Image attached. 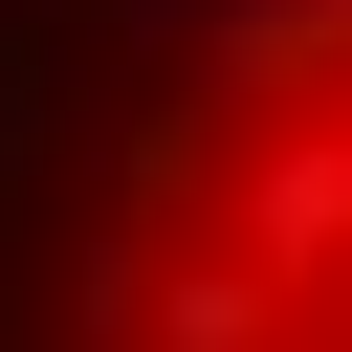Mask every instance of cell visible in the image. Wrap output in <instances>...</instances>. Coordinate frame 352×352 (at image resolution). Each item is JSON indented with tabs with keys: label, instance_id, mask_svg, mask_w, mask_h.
I'll return each instance as SVG.
<instances>
[{
	"label": "cell",
	"instance_id": "obj_3",
	"mask_svg": "<svg viewBox=\"0 0 352 352\" xmlns=\"http://www.w3.org/2000/svg\"><path fill=\"white\" fill-rule=\"evenodd\" d=\"M308 132H330V154H352V88H330V110H308Z\"/></svg>",
	"mask_w": 352,
	"mask_h": 352
},
{
	"label": "cell",
	"instance_id": "obj_1",
	"mask_svg": "<svg viewBox=\"0 0 352 352\" xmlns=\"http://www.w3.org/2000/svg\"><path fill=\"white\" fill-rule=\"evenodd\" d=\"M220 264H242L264 308H286V286H352V154H330L308 110L242 154V242H220Z\"/></svg>",
	"mask_w": 352,
	"mask_h": 352
},
{
	"label": "cell",
	"instance_id": "obj_2",
	"mask_svg": "<svg viewBox=\"0 0 352 352\" xmlns=\"http://www.w3.org/2000/svg\"><path fill=\"white\" fill-rule=\"evenodd\" d=\"M308 66H330V88H352V0H308Z\"/></svg>",
	"mask_w": 352,
	"mask_h": 352
}]
</instances>
